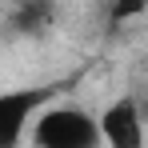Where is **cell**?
Masks as SVG:
<instances>
[{
    "label": "cell",
    "instance_id": "cell-1",
    "mask_svg": "<svg viewBox=\"0 0 148 148\" xmlns=\"http://www.w3.org/2000/svg\"><path fill=\"white\" fill-rule=\"evenodd\" d=\"M32 144L36 148H104L100 116H88L76 104L48 108L32 124Z\"/></svg>",
    "mask_w": 148,
    "mask_h": 148
},
{
    "label": "cell",
    "instance_id": "cell-2",
    "mask_svg": "<svg viewBox=\"0 0 148 148\" xmlns=\"http://www.w3.org/2000/svg\"><path fill=\"white\" fill-rule=\"evenodd\" d=\"M100 136L104 148H144L148 124L140 112V96H120L100 112Z\"/></svg>",
    "mask_w": 148,
    "mask_h": 148
},
{
    "label": "cell",
    "instance_id": "cell-3",
    "mask_svg": "<svg viewBox=\"0 0 148 148\" xmlns=\"http://www.w3.org/2000/svg\"><path fill=\"white\" fill-rule=\"evenodd\" d=\"M48 88H16L0 96V148H20L32 116L44 108Z\"/></svg>",
    "mask_w": 148,
    "mask_h": 148
},
{
    "label": "cell",
    "instance_id": "cell-4",
    "mask_svg": "<svg viewBox=\"0 0 148 148\" xmlns=\"http://www.w3.org/2000/svg\"><path fill=\"white\" fill-rule=\"evenodd\" d=\"M52 20V4H16L12 12H8V28L16 32V36H32V32H40V28Z\"/></svg>",
    "mask_w": 148,
    "mask_h": 148
},
{
    "label": "cell",
    "instance_id": "cell-5",
    "mask_svg": "<svg viewBox=\"0 0 148 148\" xmlns=\"http://www.w3.org/2000/svg\"><path fill=\"white\" fill-rule=\"evenodd\" d=\"M140 12H144V4H116V8H112V28L124 24L128 16H140Z\"/></svg>",
    "mask_w": 148,
    "mask_h": 148
},
{
    "label": "cell",
    "instance_id": "cell-6",
    "mask_svg": "<svg viewBox=\"0 0 148 148\" xmlns=\"http://www.w3.org/2000/svg\"><path fill=\"white\" fill-rule=\"evenodd\" d=\"M140 112H144V124H148V96H140Z\"/></svg>",
    "mask_w": 148,
    "mask_h": 148
}]
</instances>
